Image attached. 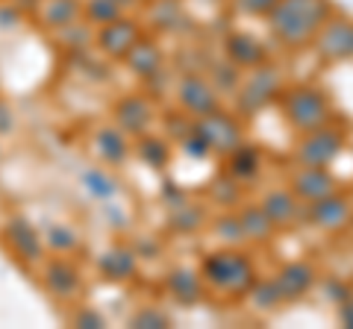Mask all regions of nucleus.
Here are the masks:
<instances>
[{
  "instance_id": "5",
  "label": "nucleus",
  "mask_w": 353,
  "mask_h": 329,
  "mask_svg": "<svg viewBox=\"0 0 353 329\" xmlns=\"http://www.w3.org/2000/svg\"><path fill=\"white\" fill-rule=\"evenodd\" d=\"M97 41H101V47L106 53H112V56H127L130 47L139 41V30H136V24H130V21L115 18L101 30Z\"/></svg>"
},
{
  "instance_id": "29",
  "label": "nucleus",
  "mask_w": 353,
  "mask_h": 329,
  "mask_svg": "<svg viewBox=\"0 0 353 329\" xmlns=\"http://www.w3.org/2000/svg\"><path fill=\"white\" fill-rule=\"evenodd\" d=\"M77 323H80V326H83V323H92V326H101L103 321H101V317H97V315H88V312H85V315H80V317H77Z\"/></svg>"
},
{
  "instance_id": "26",
  "label": "nucleus",
  "mask_w": 353,
  "mask_h": 329,
  "mask_svg": "<svg viewBox=\"0 0 353 329\" xmlns=\"http://www.w3.org/2000/svg\"><path fill=\"white\" fill-rule=\"evenodd\" d=\"M85 180H88V182H94V185H88V189H92L94 194H112V182L103 180L101 173H85Z\"/></svg>"
},
{
  "instance_id": "10",
  "label": "nucleus",
  "mask_w": 353,
  "mask_h": 329,
  "mask_svg": "<svg viewBox=\"0 0 353 329\" xmlns=\"http://www.w3.org/2000/svg\"><path fill=\"white\" fill-rule=\"evenodd\" d=\"M297 194H303V197H330V191H333V180L327 177V173H318V168H312V171H306V173H301L297 177Z\"/></svg>"
},
{
  "instance_id": "13",
  "label": "nucleus",
  "mask_w": 353,
  "mask_h": 329,
  "mask_svg": "<svg viewBox=\"0 0 353 329\" xmlns=\"http://www.w3.org/2000/svg\"><path fill=\"white\" fill-rule=\"evenodd\" d=\"M312 282V273H309L303 265H294V268H285L277 279V288L285 294V297H292V294H301L306 285Z\"/></svg>"
},
{
  "instance_id": "14",
  "label": "nucleus",
  "mask_w": 353,
  "mask_h": 329,
  "mask_svg": "<svg viewBox=\"0 0 353 329\" xmlns=\"http://www.w3.org/2000/svg\"><path fill=\"white\" fill-rule=\"evenodd\" d=\"M101 268H103L106 277L124 279L132 273V253H127V250H112V253H106L101 259Z\"/></svg>"
},
{
  "instance_id": "15",
  "label": "nucleus",
  "mask_w": 353,
  "mask_h": 329,
  "mask_svg": "<svg viewBox=\"0 0 353 329\" xmlns=\"http://www.w3.org/2000/svg\"><path fill=\"white\" fill-rule=\"evenodd\" d=\"M345 203L341 200H330V197H321L318 200V206H315V212H312V217L321 226H336V224H341L345 221Z\"/></svg>"
},
{
  "instance_id": "17",
  "label": "nucleus",
  "mask_w": 353,
  "mask_h": 329,
  "mask_svg": "<svg viewBox=\"0 0 353 329\" xmlns=\"http://www.w3.org/2000/svg\"><path fill=\"white\" fill-rule=\"evenodd\" d=\"M48 282H50V288L53 291H59V294H71L77 288V273L68 268V265H53L48 270Z\"/></svg>"
},
{
  "instance_id": "23",
  "label": "nucleus",
  "mask_w": 353,
  "mask_h": 329,
  "mask_svg": "<svg viewBox=\"0 0 353 329\" xmlns=\"http://www.w3.org/2000/svg\"><path fill=\"white\" fill-rule=\"evenodd\" d=\"M230 53H233V56L239 59V62H259V56H262V50L256 47V41H250L248 39V47H239V41L233 39V41H230Z\"/></svg>"
},
{
  "instance_id": "7",
  "label": "nucleus",
  "mask_w": 353,
  "mask_h": 329,
  "mask_svg": "<svg viewBox=\"0 0 353 329\" xmlns=\"http://www.w3.org/2000/svg\"><path fill=\"white\" fill-rule=\"evenodd\" d=\"M336 150H339V141L336 136H330V133H321V136H312L303 145L301 150V159L303 164H309V168H318V164H324L336 156Z\"/></svg>"
},
{
  "instance_id": "8",
  "label": "nucleus",
  "mask_w": 353,
  "mask_h": 329,
  "mask_svg": "<svg viewBox=\"0 0 353 329\" xmlns=\"http://www.w3.org/2000/svg\"><path fill=\"white\" fill-rule=\"evenodd\" d=\"M118 120L130 133H141L150 124V106L145 100H139V97H130V100L118 106Z\"/></svg>"
},
{
  "instance_id": "22",
  "label": "nucleus",
  "mask_w": 353,
  "mask_h": 329,
  "mask_svg": "<svg viewBox=\"0 0 353 329\" xmlns=\"http://www.w3.org/2000/svg\"><path fill=\"white\" fill-rule=\"evenodd\" d=\"M141 156H145L148 164H162L165 156H168V150H165L162 141H153V138H145L141 141Z\"/></svg>"
},
{
  "instance_id": "2",
  "label": "nucleus",
  "mask_w": 353,
  "mask_h": 329,
  "mask_svg": "<svg viewBox=\"0 0 353 329\" xmlns=\"http://www.w3.org/2000/svg\"><path fill=\"white\" fill-rule=\"evenodd\" d=\"M206 277L212 279L218 288H224L230 294H245L250 288V265L239 253H218L206 262Z\"/></svg>"
},
{
  "instance_id": "6",
  "label": "nucleus",
  "mask_w": 353,
  "mask_h": 329,
  "mask_svg": "<svg viewBox=\"0 0 353 329\" xmlns=\"http://www.w3.org/2000/svg\"><path fill=\"white\" fill-rule=\"evenodd\" d=\"M180 100L185 103V109H192L194 115H206L215 109V94L209 92V85L194 80V76H189V80H183L180 85Z\"/></svg>"
},
{
  "instance_id": "9",
  "label": "nucleus",
  "mask_w": 353,
  "mask_h": 329,
  "mask_svg": "<svg viewBox=\"0 0 353 329\" xmlns=\"http://www.w3.org/2000/svg\"><path fill=\"white\" fill-rule=\"evenodd\" d=\"M321 47L330 53V56H347V53H353V27L333 24L324 32Z\"/></svg>"
},
{
  "instance_id": "19",
  "label": "nucleus",
  "mask_w": 353,
  "mask_h": 329,
  "mask_svg": "<svg viewBox=\"0 0 353 329\" xmlns=\"http://www.w3.org/2000/svg\"><path fill=\"white\" fill-rule=\"evenodd\" d=\"M77 0H53V3L48 6V12H44V18H48V24H71V21L77 18Z\"/></svg>"
},
{
  "instance_id": "1",
  "label": "nucleus",
  "mask_w": 353,
  "mask_h": 329,
  "mask_svg": "<svg viewBox=\"0 0 353 329\" xmlns=\"http://www.w3.org/2000/svg\"><path fill=\"white\" fill-rule=\"evenodd\" d=\"M321 18L324 0H280L271 12V27L283 41L297 45V41H306L312 36Z\"/></svg>"
},
{
  "instance_id": "3",
  "label": "nucleus",
  "mask_w": 353,
  "mask_h": 329,
  "mask_svg": "<svg viewBox=\"0 0 353 329\" xmlns=\"http://www.w3.org/2000/svg\"><path fill=\"white\" fill-rule=\"evenodd\" d=\"M194 133L197 138L203 141L206 147H212V150H236L239 147V127L233 124L230 118L224 115H218V112H206L201 115V120H197V127H194Z\"/></svg>"
},
{
  "instance_id": "12",
  "label": "nucleus",
  "mask_w": 353,
  "mask_h": 329,
  "mask_svg": "<svg viewBox=\"0 0 353 329\" xmlns=\"http://www.w3.org/2000/svg\"><path fill=\"white\" fill-rule=\"evenodd\" d=\"M9 238H12L15 250L24 259H36L39 256V241H36V233L24 224V221H15L12 226H9Z\"/></svg>"
},
{
  "instance_id": "16",
  "label": "nucleus",
  "mask_w": 353,
  "mask_h": 329,
  "mask_svg": "<svg viewBox=\"0 0 353 329\" xmlns=\"http://www.w3.org/2000/svg\"><path fill=\"white\" fill-rule=\"evenodd\" d=\"M265 215H268L271 221L285 224V221H289V217L294 215V203H292V197H289V194H271L268 200H265Z\"/></svg>"
},
{
  "instance_id": "20",
  "label": "nucleus",
  "mask_w": 353,
  "mask_h": 329,
  "mask_svg": "<svg viewBox=\"0 0 353 329\" xmlns=\"http://www.w3.org/2000/svg\"><path fill=\"white\" fill-rule=\"evenodd\" d=\"M85 12H88V18H92V21L109 24V21L118 18V0H92Z\"/></svg>"
},
{
  "instance_id": "27",
  "label": "nucleus",
  "mask_w": 353,
  "mask_h": 329,
  "mask_svg": "<svg viewBox=\"0 0 353 329\" xmlns=\"http://www.w3.org/2000/svg\"><path fill=\"white\" fill-rule=\"evenodd\" d=\"M148 323H150V326H165V323H168V321H165V317H162V315H157V312H150V309H148V312H141V315L136 317V321H132V326H148Z\"/></svg>"
},
{
  "instance_id": "18",
  "label": "nucleus",
  "mask_w": 353,
  "mask_h": 329,
  "mask_svg": "<svg viewBox=\"0 0 353 329\" xmlns=\"http://www.w3.org/2000/svg\"><path fill=\"white\" fill-rule=\"evenodd\" d=\"M197 288H201V282H197L194 273H189V270H180L171 277V291L185 303H192L197 297Z\"/></svg>"
},
{
  "instance_id": "24",
  "label": "nucleus",
  "mask_w": 353,
  "mask_h": 329,
  "mask_svg": "<svg viewBox=\"0 0 353 329\" xmlns=\"http://www.w3.org/2000/svg\"><path fill=\"white\" fill-rule=\"evenodd\" d=\"M268 221H271V217L268 215H265V209L262 212H250L248 217H245V229H248V233L250 235H265V233H268Z\"/></svg>"
},
{
  "instance_id": "28",
  "label": "nucleus",
  "mask_w": 353,
  "mask_h": 329,
  "mask_svg": "<svg viewBox=\"0 0 353 329\" xmlns=\"http://www.w3.org/2000/svg\"><path fill=\"white\" fill-rule=\"evenodd\" d=\"M68 229H53V244H62V247H71V235H65Z\"/></svg>"
},
{
  "instance_id": "4",
  "label": "nucleus",
  "mask_w": 353,
  "mask_h": 329,
  "mask_svg": "<svg viewBox=\"0 0 353 329\" xmlns=\"http://www.w3.org/2000/svg\"><path fill=\"white\" fill-rule=\"evenodd\" d=\"M285 109H289V118L294 120L297 127H303V129L318 127L324 120V112H327L321 94H315V92H309V89L294 92L289 97V103H285Z\"/></svg>"
},
{
  "instance_id": "25",
  "label": "nucleus",
  "mask_w": 353,
  "mask_h": 329,
  "mask_svg": "<svg viewBox=\"0 0 353 329\" xmlns=\"http://www.w3.org/2000/svg\"><path fill=\"white\" fill-rule=\"evenodd\" d=\"M277 3L280 0H241V6H245L248 12H274Z\"/></svg>"
},
{
  "instance_id": "21",
  "label": "nucleus",
  "mask_w": 353,
  "mask_h": 329,
  "mask_svg": "<svg viewBox=\"0 0 353 329\" xmlns=\"http://www.w3.org/2000/svg\"><path fill=\"white\" fill-rule=\"evenodd\" d=\"M101 150H103V156L109 162H118L121 156H124V138H121L118 133H101Z\"/></svg>"
},
{
  "instance_id": "11",
  "label": "nucleus",
  "mask_w": 353,
  "mask_h": 329,
  "mask_svg": "<svg viewBox=\"0 0 353 329\" xmlns=\"http://www.w3.org/2000/svg\"><path fill=\"white\" fill-rule=\"evenodd\" d=\"M127 59H130V68L136 74H153L157 71V65H159V53H157V47H153L150 41H136V45L130 47Z\"/></svg>"
}]
</instances>
